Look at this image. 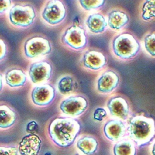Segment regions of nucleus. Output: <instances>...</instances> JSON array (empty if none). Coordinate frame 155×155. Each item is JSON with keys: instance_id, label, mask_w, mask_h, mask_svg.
Returning <instances> with one entry per match:
<instances>
[{"instance_id": "obj_1", "label": "nucleus", "mask_w": 155, "mask_h": 155, "mask_svg": "<svg viewBox=\"0 0 155 155\" xmlns=\"http://www.w3.org/2000/svg\"><path fill=\"white\" fill-rule=\"evenodd\" d=\"M127 136L139 149L147 147L155 137V120L143 113L133 115L128 122Z\"/></svg>"}, {"instance_id": "obj_2", "label": "nucleus", "mask_w": 155, "mask_h": 155, "mask_svg": "<svg viewBox=\"0 0 155 155\" xmlns=\"http://www.w3.org/2000/svg\"><path fill=\"white\" fill-rule=\"evenodd\" d=\"M81 130V125L76 120L59 117L51 122L48 132L53 142L60 147H67L74 143Z\"/></svg>"}, {"instance_id": "obj_3", "label": "nucleus", "mask_w": 155, "mask_h": 155, "mask_svg": "<svg viewBox=\"0 0 155 155\" xmlns=\"http://www.w3.org/2000/svg\"><path fill=\"white\" fill-rule=\"evenodd\" d=\"M140 44L130 33H122L115 37L112 42V50L115 55L122 59H130L137 55Z\"/></svg>"}, {"instance_id": "obj_4", "label": "nucleus", "mask_w": 155, "mask_h": 155, "mask_svg": "<svg viewBox=\"0 0 155 155\" xmlns=\"http://www.w3.org/2000/svg\"><path fill=\"white\" fill-rule=\"evenodd\" d=\"M36 17L35 11L31 5H16L9 12L10 22L16 27L26 28L31 26Z\"/></svg>"}, {"instance_id": "obj_5", "label": "nucleus", "mask_w": 155, "mask_h": 155, "mask_svg": "<svg viewBox=\"0 0 155 155\" xmlns=\"http://www.w3.org/2000/svg\"><path fill=\"white\" fill-rule=\"evenodd\" d=\"M65 6L58 0L47 2L42 13L43 19L49 25L55 26L61 23L66 17Z\"/></svg>"}, {"instance_id": "obj_6", "label": "nucleus", "mask_w": 155, "mask_h": 155, "mask_svg": "<svg viewBox=\"0 0 155 155\" xmlns=\"http://www.w3.org/2000/svg\"><path fill=\"white\" fill-rule=\"evenodd\" d=\"M52 51V46L47 39L41 36L30 38L24 45L25 56L34 59L48 55Z\"/></svg>"}, {"instance_id": "obj_7", "label": "nucleus", "mask_w": 155, "mask_h": 155, "mask_svg": "<svg viewBox=\"0 0 155 155\" xmlns=\"http://www.w3.org/2000/svg\"><path fill=\"white\" fill-rule=\"evenodd\" d=\"M62 40L69 48L75 50L84 48L88 42L84 30L76 25H72L66 30L62 36Z\"/></svg>"}, {"instance_id": "obj_8", "label": "nucleus", "mask_w": 155, "mask_h": 155, "mask_svg": "<svg viewBox=\"0 0 155 155\" xmlns=\"http://www.w3.org/2000/svg\"><path fill=\"white\" fill-rule=\"evenodd\" d=\"M109 113L113 117L125 121H129L133 116L130 104L126 99L121 96L111 98L107 103Z\"/></svg>"}, {"instance_id": "obj_9", "label": "nucleus", "mask_w": 155, "mask_h": 155, "mask_svg": "<svg viewBox=\"0 0 155 155\" xmlns=\"http://www.w3.org/2000/svg\"><path fill=\"white\" fill-rule=\"evenodd\" d=\"M88 106V102L82 96H71L61 102L60 109L66 115L77 117L83 114Z\"/></svg>"}, {"instance_id": "obj_10", "label": "nucleus", "mask_w": 155, "mask_h": 155, "mask_svg": "<svg viewBox=\"0 0 155 155\" xmlns=\"http://www.w3.org/2000/svg\"><path fill=\"white\" fill-rule=\"evenodd\" d=\"M55 89L51 84L44 83L36 86L32 91L33 102L38 106L49 105L55 97Z\"/></svg>"}, {"instance_id": "obj_11", "label": "nucleus", "mask_w": 155, "mask_h": 155, "mask_svg": "<svg viewBox=\"0 0 155 155\" xmlns=\"http://www.w3.org/2000/svg\"><path fill=\"white\" fill-rule=\"evenodd\" d=\"M52 70V66L47 61L34 62L29 68V77L34 84H41L50 79Z\"/></svg>"}, {"instance_id": "obj_12", "label": "nucleus", "mask_w": 155, "mask_h": 155, "mask_svg": "<svg viewBox=\"0 0 155 155\" xmlns=\"http://www.w3.org/2000/svg\"><path fill=\"white\" fill-rule=\"evenodd\" d=\"M127 126L128 123L121 120H111L104 126V134L109 140L118 142L128 136Z\"/></svg>"}, {"instance_id": "obj_13", "label": "nucleus", "mask_w": 155, "mask_h": 155, "mask_svg": "<svg viewBox=\"0 0 155 155\" xmlns=\"http://www.w3.org/2000/svg\"><path fill=\"white\" fill-rule=\"evenodd\" d=\"M119 82L118 74L114 71L108 70L105 71L98 80L97 88L100 93H111L117 87Z\"/></svg>"}, {"instance_id": "obj_14", "label": "nucleus", "mask_w": 155, "mask_h": 155, "mask_svg": "<svg viewBox=\"0 0 155 155\" xmlns=\"http://www.w3.org/2000/svg\"><path fill=\"white\" fill-rule=\"evenodd\" d=\"M42 140L35 134L25 136L20 142L18 151L21 155H38L41 149Z\"/></svg>"}, {"instance_id": "obj_15", "label": "nucleus", "mask_w": 155, "mask_h": 155, "mask_svg": "<svg viewBox=\"0 0 155 155\" xmlns=\"http://www.w3.org/2000/svg\"><path fill=\"white\" fill-rule=\"evenodd\" d=\"M82 61L84 67L92 71H98L105 67L107 59L102 52L90 50L84 54Z\"/></svg>"}, {"instance_id": "obj_16", "label": "nucleus", "mask_w": 155, "mask_h": 155, "mask_svg": "<svg viewBox=\"0 0 155 155\" xmlns=\"http://www.w3.org/2000/svg\"><path fill=\"white\" fill-rule=\"evenodd\" d=\"M138 148L128 136L118 141L113 147L114 155H137Z\"/></svg>"}, {"instance_id": "obj_17", "label": "nucleus", "mask_w": 155, "mask_h": 155, "mask_svg": "<svg viewBox=\"0 0 155 155\" xmlns=\"http://www.w3.org/2000/svg\"><path fill=\"white\" fill-rule=\"evenodd\" d=\"M129 21V18L126 13L122 11L114 10L109 12L107 23L112 30H120Z\"/></svg>"}, {"instance_id": "obj_18", "label": "nucleus", "mask_w": 155, "mask_h": 155, "mask_svg": "<svg viewBox=\"0 0 155 155\" xmlns=\"http://www.w3.org/2000/svg\"><path fill=\"white\" fill-rule=\"evenodd\" d=\"M86 24L89 30L95 34H101L108 26L105 17L100 13H93L88 17Z\"/></svg>"}, {"instance_id": "obj_19", "label": "nucleus", "mask_w": 155, "mask_h": 155, "mask_svg": "<svg viewBox=\"0 0 155 155\" xmlns=\"http://www.w3.org/2000/svg\"><path fill=\"white\" fill-rule=\"evenodd\" d=\"M6 84L11 87H22L26 81V76L21 69H12L5 75Z\"/></svg>"}, {"instance_id": "obj_20", "label": "nucleus", "mask_w": 155, "mask_h": 155, "mask_svg": "<svg viewBox=\"0 0 155 155\" xmlns=\"http://www.w3.org/2000/svg\"><path fill=\"white\" fill-rule=\"evenodd\" d=\"M97 140L92 137L85 136L78 140L77 147L86 155H93L96 152L98 148Z\"/></svg>"}, {"instance_id": "obj_21", "label": "nucleus", "mask_w": 155, "mask_h": 155, "mask_svg": "<svg viewBox=\"0 0 155 155\" xmlns=\"http://www.w3.org/2000/svg\"><path fill=\"white\" fill-rule=\"evenodd\" d=\"M16 120L14 111L6 105H0V128H7L12 126Z\"/></svg>"}, {"instance_id": "obj_22", "label": "nucleus", "mask_w": 155, "mask_h": 155, "mask_svg": "<svg viewBox=\"0 0 155 155\" xmlns=\"http://www.w3.org/2000/svg\"><path fill=\"white\" fill-rule=\"evenodd\" d=\"M75 87V82L74 78L68 75L62 77L57 82V89L62 95L70 94L74 90Z\"/></svg>"}, {"instance_id": "obj_23", "label": "nucleus", "mask_w": 155, "mask_h": 155, "mask_svg": "<svg viewBox=\"0 0 155 155\" xmlns=\"http://www.w3.org/2000/svg\"><path fill=\"white\" fill-rule=\"evenodd\" d=\"M142 18L145 21L155 18V1H146L142 8Z\"/></svg>"}, {"instance_id": "obj_24", "label": "nucleus", "mask_w": 155, "mask_h": 155, "mask_svg": "<svg viewBox=\"0 0 155 155\" xmlns=\"http://www.w3.org/2000/svg\"><path fill=\"white\" fill-rule=\"evenodd\" d=\"M81 7L86 11H91L97 9L101 8L105 5V1L104 0L98 1H79Z\"/></svg>"}, {"instance_id": "obj_25", "label": "nucleus", "mask_w": 155, "mask_h": 155, "mask_svg": "<svg viewBox=\"0 0 155 155\" xmlns=\"http://www.w3.org/2000/svg\"><path fill=\"white\" fill-rule=\"evenodd\" d=\"M146 51L152 57H155V33L147 35L144 39Z\"/></svg>"}, {"instance_id": "obj_26", "label": "nucleus", "mask_w": 155, "mask_h": 155, "mask_svg": "<svg viewBox=\"0 0 155 155\" xmlns=\"http://www.w3.org/2000/svg\"><path fill=\"white\" fill-rule=\"evenodd\" d=\"M18 151L15 147H0V155H17Z\"/></svg>"}, {"instance_id": "obj_27", "label": "nucleus", "mask_w": 155, "mask_h": 155, "mask_svg": "<svg viewBox=\"0 0 155 155\" xmlns=\"http://www.w3.org/2000/svg\"><path fill=\"white\" fill-rule=\"evenodd\" d=\"M107 116V112L105 109L98 108L94 113V118L97 121H101Z\"/></svg>"}, {"instance_id": "obj_28", "label": "nucleus", "mask_w": 155, "mask_h": 155, "mask_svg": "<svg viewBox=\"0 0 155 155\" xmlns=\"http://www.w3.org/2000/svg\"><path fill=\"white\" fill-rule=\"evenodd\" d=\"M38 124L35 121H32L29 122L27 124L26 127V131L31 134H34L38 130Z\"/></svg>"}, {"instance_id": "obj_29", "label": "nucleus", "mask_w": 155, "mask_h": 155, "mask_svg": "<svg viewBox=\"0 0 155 155\" xmlns=\"http://www.w3.org/2000/svg\"><path fill=\"white\" fill-rule=\"evenodd\" d=\"M12 1L10 0L0 1V14L7 10L11 6Z\"/></svg>"}, {"instance_id": "obj_30", "label": "nucleus", "mask_w": 155, "mask_h": 155, "mask_svg": "<svg viewBox=\"0 0 155 155\" xmlns=\"http://www.w3.org/2000/svg\"><path fill=\"white\" fill-rule=\"evenodd\" d=\"M7 53V46L3 40L0 39V61L3 59Z\"/></svg>"}, {"instance_id": "obj_31", "label": "nucleus", "mask_w": 155, "mask_h": 155, "mask_svg": "<svg viewBox=\"0 0 155 155\" xmlns=\"http://www.w3.org/2000/svg\"><path fill=\"white\" fill-rule=\"evenodd\" d=\"M147 150L149 155H155V137L148 146Z\"/></svg>"}, {"instance_id": "obj_32", "label": "nucleus", "mask_w": 155, "mask_h": 155, "mask_svg": "<svg viewBox=\"0 0 155 155\" xmlns=\"http://www.w3.org/2000/svg\"><path fill=\"white\" fill-rule=\"evenodd\" d=\"M3 86V83L2 76L0 73V91L2 89Z\"/></svg>"}]
</instances>
